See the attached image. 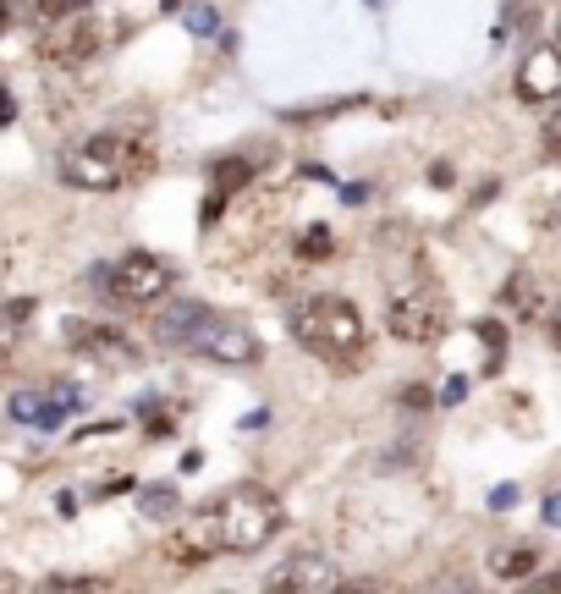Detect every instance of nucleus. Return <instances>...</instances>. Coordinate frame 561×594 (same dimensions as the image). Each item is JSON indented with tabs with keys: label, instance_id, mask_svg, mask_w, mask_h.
<instances>
[{
	"label": "nucleus",
	"instance_id": "1",
	"mask_svg": "<svg viewBox=\"0 0 561 594\" xmlns=\"http://www.w3.org/2000/svg\"><path fill=\"white\" fill-rule=\"evenodd\" d=\"M160 341L177 347V352H199L210 363H226V369H248L259 363V336L237 320V314H215L204 303H177L160 314Z\"/></svg>",
	"mask_w": 561,
	"mask_h": 594
},
{
	"label": "nucleus",
	"instance_id": "2",
	"mask_svg": "<svg viewBox=\"0 0 561 594\" xmlns=\"http://www.w3.org/2000/svg\"><path fill=\"white\" fill-rule=\"evenodd\" d=\"M292 336H298L314 358H325V363H336V369H358V363H363V347H369V330H363L358 303H352V298H330V292L292 309Z\"/></svg>",
	"mask_w": 561,
	"mask_h": 594
},
{
	"label": "nucleus",
	"instance_id": "3",
	"mask_svg": "<svg viewBox=\"0 0 561 594\" xmlns=\"http://www.w3.org/2000/svg\"><path fill=\"white\" fill-rule=\"evenodd\" d=\"M144 171H149V149L127 144V138H111V133L61 149V182L78 188V193H116L127 177H144Z\"/></svg>",
	"mask_w": 561,
	"mask_h": 594
},
{
	"label": "nucleus",
	"instance_id": "4",
	"mask_svg": "<svg viewBox=\"0 0 561 594\" xmlns=\"http://www.w3.org/2000/svg\"><path fill=\"white\" fill-rule=\"evenodd\" d=\"M210 512H215L221 550H237V556H248V550L270 545V539L281 534V523H287L281 495H276V490H265V484H237V490H226Z\"/></svg>",
	"mask_w": 561,
	"mask_h": 594
},
{
	"label": "nucleus",
	"instance_id": "5",
	"mask_svg": "<svg viewBox=\"0 0 561 594\" xmlns=\"http://www.w3.org/2000/svg\"><path fill=\"white\" fill-rule=\"evenodd\" d=\"M94 276L116 303H133V309H149V303L171 298V287H177V265L160 259V254H144V248L127 254L122 265H100Z\"/></svg>",
	"mask_w": 561,
	"mask_h": 594
},
{
	"label": "nucleus",
	"instance_id": "6",
	"mask_svg": "<svg viewBox=\"0 0 561 594\" xmlns=\"http://www.w3.org/2000/svg\"><path fill=\"white\" fill-rule=\"evenodd\" d=\"M67 347L100 369H138L144 363L138 336L122 325H105V320H67Z\"/></svg>",
	"mask_w": 561,
	"mask_h": 594
},
{
	"label": "nucleus",
	"instance_id": "7",
	"mask_svg": "<svg viewBox=\"0 0 561 594\" xmlns=\"http://www.w3.org/2000/svg\"><path fill=\"white\" fill-rule=\"evenodd\" d=\"M385 330H391L396 341L429 347V341L446 336V309H440L429 292H402V298H391V309H385Z\"/></svg>",
	"mask_w": 561,
	"mask_h": 594
},
{
	"label": "nucleus",
	"instance_id": "8",
	"mask_svg": "<svg viewBox=\"0 0 561 594\" xmlns=\"http://www.w3.org/2000/svg\"><path fill=\"white\" fill-rule=\"evenodd\" d=\"M330 583H336V561L319 556V550H298V556H287V561L265 578L259 594H325Z\"/></svg>",
	"mask_w": 561,
	"mask_h": 594
},
{
	"label": "nucleus",
	"instance_id": "9",
	"mask_svg": "<svg viewBox=\"0 0 561 594\" xmlns=\"http://www.w3.org/2000/svg\"><path fill=\"white\" fill-rule=\"evenodd\" d=\"M40 56L56 61V67H83L89 56H100V23H94L89 12H83V18H67V23H51Z\"/></svg>",
	"mask_w": 561,
	"mask_h": 594
},
{
	"label": "nucleus",
	"instance_id": "10",
	"mask_svg": "<svg viewBox=\"0 0 561 594\" xmlns=\"http://www.w3.org/2000/svg\"><path fill=\"white\" fill-rule=\"evenodd\" d=\"M517 100L523 105H550L561 100V45H534L517 67Z\"/></svg>",
	"mask_w": 561,
	"mask_h": 594
},
{
	"label": "nucleus",
	"instance_id": "11",
	"mask_svg": "<svg viewBox=\"0 0 561 594\" xmlns=\"http://www.w3.org/2000/svg\"><path fill=\"white\" fill-rule=\"evenodd\" d=\"M501 309H506L512 320H523V325H545L550 309H556V298H550V287H545L534 270H512V276L501 281Z\"/></svg>",
	"mask_w": 561,
	"mask_h": 594
},
{
	"label": "nucleus",
	"instance_id": "12",
	"mask_svg": "<svg viewBox=\"0 0 561 594\" xmlns=\"http://www.w3.org/2000/svg\"><path fill=\"white\" fill-rule=\"evenodd\" d=\"M215 550H221L215 512H204V517L182 523V528H177V539H171V561H177V567H199V561H210Z\"/></svg>",
	"mask_w": 561,
	"mask_h": 594
},
{
	"label": "nucleus",
	"instance_id": "13",
	"mask_svg": "<svg viewBox=\"0 0 561 594\" xmlns=\"http://www.w3.org/2000/svg\"><path fill=\"white\" fill-rule=\"evenodd\" d=\"M490 572L501 583H523L539 572V550L534 545H501V550H490Z\"/></svg>",
	"mask_w": 561,
	"mask_h": 594
},
{
	"label": "nucleus",
	"instance_id": "14",
	"mask_svg": "<svg viewBox=\"0 0 561 594\" xmlns=\"http://www.w3.org/2000/svg\"><path fill=\"white\" fill-rule=\"evenodd\" d=\"M29 320H34V298H7L0 303V358L18 352V341L29 336Z\"/></svg>",
	"mask_w": 561,
	"mask_h": 594
},
{
	"label": "nucleus",
	"instance_id": "15",
	"mask_svg": "<svg viewBox=\"0 0 561 594\" xmlns=\"http://www.w3.org/2000/svg\"><path fill=\"white\" fill-rule=\"evenodd\" d=\"M215 193H237V188H248L254 182V160H243V155H232V160H221L215 166Z\"/></svg>",
	"mask_w": 561,
	"mask_h": 594
},
{
	"label": "nucleus",
	"instance_id": "16",
	"mask_svg": "<svg viewBox=\"0 0 561 594\" xmlns=\"http://www.w3.org/2000/svg\"><path fill=\"white\" fill-rule=\"evenodd\" d=\"M40 594H111L105 578H45Z\"/></svg>",
	"mask_w": 561,
	"mask_h": 594
},
{
	"label": "nucleus",
	"instance_id": "17",
	"mask_svg": "<svg viewBox=\"0 0 561 594\" xmlns=\"http://www.w3.org/2000/svg\"><path fill=\"white\" fill-rule=\"evenodd\" d=\"M83 12H94V0H40V23H67Z\"/></svg>",
	"mask_w": 561,
	"mask_h": 594
},
{
	"label": "nucleus",
	"instance_id": "18",
	"mask_svg": "<svg viewBox=\"0 0 561 594\" xmlns=\"http://www.w3.org/2000/svg\"><path fill=\"white\" fill-rule=\"evenodd\" d=\"M138 506H144L149 517H171V512H177V490H171V484H149Z\"/></svg>",
	"mask_w": 561,
	"mask_h": 594
},
{
	"label": "nucleus",
	"instance_id": "19",
	"mask_svg": "<svg viewBox=\"0 0 561 594\" xmlns=\"http://www.w3.org/2000/svg\"><path fill=\"white\" fill-rule=\"evenodd\" d=\"M298 254H303V259H330V232H325V226H308V232L298 237Z\"/></svg>",
	"mask_w": 561,
	"mask_h": 594
},
{
	"label": "nucleus",
	"instance_id": "20",
	"mask_svg": "<svg viewBox=\"0 0 561 594\" xmlns=\"http://www.w3.org/2000/svg\"><path fill=\"white\" fill-rule=\"evenodd\" d=\"M517 594H561V567H556V572H534V578H523Z\"/></svg>",
	"mask_w": 561,
	"mask_h": 594
},
{
	"label": "nucleus",
	"instance_id": "21",
	"mask_svg": "<svg viewBox=\"0 0 561 594\" xmlns=\"http://www.w3.org/2000/svg\"><path fill=\"white\" fill-rule=\"evenodd\" d=\"M325 594H380V578H336Z\"/></svg>",
	"mask_w": 561,
	"mask_h": 594
},
{
	"label": "nucleus",
	"instance_id": "22",
	"mask_svg": "<svg viewBox=\"0 0 561 594\" xmlns=\"http://www.w3.org/2000/svg\"><path fill=\"white\" fill-rule=\"evenodd\" d=\"M545 155H550V160H561V105L545 116Z\"/></svg>",
	"mask_w": 561,
	"mask_h": 594
},
{
	"label": "nucleus",
	"instance_id": "23",
	"mask_svg": "<svg viewBox=\"0 0 561 594\" xmlns=\"http://www.w3.org/2000/svg\"><path fill=\"white\" fill-rule=\"evenodd\" d=\"M402 407L424 413V407H429V391H424V385H407V391H402Z\"/></svg>",
	"mask_w": 561,
	"mask_h": 594
},
{
	"label": "nucleus",
	"instance_id": "24",
	"mask_svg": "<svg viewBox=\"0 0 561 594\" xmlns=\"http://www.w3.org/2000/svg\"><path fill=\"white\" fill-rule=\"evenodd\" d=\"M12 413H18V418H40V396H18Z\"/></svg>",
	"mask_w": 561,
	"mask_h": 594
},
{
	"label": "nucleus",
	"instance_id": "25",
	"mask_svg": "<svg viewBox=\"0 0 561 594\" xmlns=\"http://www.w3.org/2000/svg\"><path fill=\"white\" fill-rule=\"evenodd\" d=\"M512 501H517V490H512V484H501V490H495V495H490V506H495V512H506V506H512Z\"/></svg>",
	"mask_w": 561,
	"mask_h": 594
},
{
	"label": "nucleus",
	"instance_id": "26",
	"mask_svg": "<svg viewBox=\"0 0 561 594\" xmlns=\"http://www.w3.org/2000/svg\"><path fill=\"white\" fill-rule=\"evenodd\" d=\"M545 325H550V347H556V352H561V303H556V309H550V320H545Z\"/></svg>",
	"mask_w": 561,
	"mask_h": 594
},
{
	"label": "nucleus",
	"instance_id": "27",
	"mask_svg": "<svg viewBox=\"0 0 561 594\" xmlns=\"http://www.w3.org/2000/svg\"><path fill=\"white\" fill-rule=\"evenodd\" d=\"M545 523H550V528H561V495H550V501H545Z\"/></svg>",
	"mask_w": 561,
	"mask_h": 594
},
{
	"label": "nucleus",
	"instance_id": "28",
	"mask_svg": "<svg viewBox=\"0 0 561 594\" xmlns=\"http://www.w3.org/2000/svg\"><path fill=\"white\" fill-rule=\"evenodd\" d=\"M12 116H18V105H12V94H7V89H0V127H7Z\"/></svg>",
	"mask_w": 561,
	"mask_h": 594
},
{
	"label": "nucleus",
	"instance_id": "29",
	"mask_svg": "<svg viewBox=\"0 0 561 594\" xmlns=\"http://www.w3.org/2000/svg\"><path fill=\"white\" fill-rule=\"evenodd\" d=\"M12 29V0H0V34Z\"/></svg>",
	"mask_w": 561,
	"mask_h": 594
},
{
	"label": "nucleus",
	"instance_id": "30",
	"mask_svg": "<svg viewBox=\"0 0 561 594\" xmlns=\"http://www.w3.org/2000/svg\"><path fill=\"white\" fill-rule=\"evenodd\" d=\"M446 594H484V589H446Z\"/></svg>",
	"mask_w": 561,
	"mask_h": 594
},
{
	"label": "nucleus",
	"instance_id": "31",
	"mask_svg": "<svg viewBox=\"0 0 561 594\" xmlns=\"http://www.w3.org/2000/svg\"><path fill=\"white\" fill-rule=\"evenodd\" d=\"M7 589H12V578H7V572H0V594H7Z\"/></svg>",
	"mask_w": 561,
	"mask_h": 594
},
{
	"label": "nucleus",
	"instance_id": "32",
	"mask_svg": "<svg viewBox=\"0 0 561 594\" xmlns=\"http://www.w3.org/2000/svg\"><path fill=\"white\" fill-rule=\"evenodd\" d=\"M556 221H561V199H556Z\"/></svg>",
	"mask_w": 561,
	"mask_h": 594
}]
</instances>
